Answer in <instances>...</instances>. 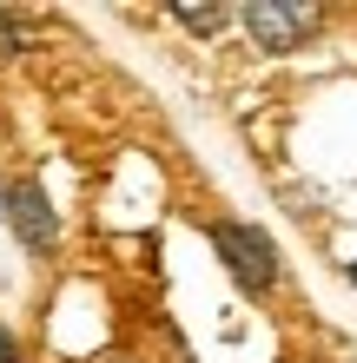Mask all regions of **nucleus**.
<instances>
[{
    "mask_svg": "<svg viewBox=\"0 0 357 363\" xmlns=\"http://www.w3.org/2000/svg\"><path fill=\"white\" fill-rule=\"evenodd\" d=\"M212 251L225 258V271H232V284H238V291L265 297L271 284H278V245H271L258 225L219 218V225H212Z\"/></svg>",
    "mask_w": 357,
    "mask_h": 363,
    "instance_id": "1",
    "label": "nucleus"
},
{
    "mask_svg": "<svg viewBox=\"0 0 357 363\" xmlns=\"http://www.w3.org/2000/svg\"><path fill=\"white\" fill-rule=\"evenodd\" d=\"M251 47L265 53H298L311 33L324 27V7H304V0H251V7H238Z\"/></svg>",
    "mask_w": 357,
    "mask_h": 363,
    "instance_id": "2",
    "label": "nucleus"
},
{
    "mask_svg": "<svg viewBox=\"0 0 357 363\" xmlns=\"http://www.w3.org/2000/svg\"><path fill=\"white\" fill-rule=\"evenodd\" d=\"M7 225H13V238L27 245V251H53L60 245V218H53V205H47V191H40L33 179H13L7 185Z\"/></svg>",
    "mask_w": 357,
    "mask_h": 363,
    "instance_id": "3",
    "label": "nucleus"
},
{
    "mask_svg": "<svg viewBox=\"0 0 357 363\" xmlns=\"http://www.w3.org/2000/svg\"><path fill=\"white\" fill-rule=\"evenodd\" d=\"M172 20L185 33H219L225 20H232V7H172Z\"/></svg>",
    "mask_w": 357,
    "mask_h": 363,
    "instance_id": "4",
    "label": "nucleus"
},
{
    "mask_svg": "<svg viewBox=\"0 0 357 363\" xmlns=\"http://www.w3.org/2000/svg\"><path fill=\"white\" fill-rule=\"evenodd\" d=\"M0 53H20V13H0Z\"/></svg>",
    "mask_w": 357,
    "mask_h": 363,
    "instance_id": "5",
    "label": "nucleus"
},
{
    "mask_svg": "<svg viewBox=\"0 0 357 363\" xmlns=\"http://www.w3.org/2000/svg\"><path fill=\"white\" fill-rule=\"evenodd\" d=\"M0 363H20V344H13L7 330H0Z\"/></svg>",
    "mask_w": 357,
    "mask_h": 363,
    "instance_id": "6",
    "label": "nucleus"
},
{
    "mask_svg": "<svg viewBox=\"0 0 357 363\" xmlns=\"http://www.w3.org/2000/svg\"><path fill=\"white\" fill-rule=\"evenodd\" d=\"M351 284H357V264H351Z\"/></svg>",
    "mask_w": 357,
    "mask_h": 363,
    "instance_id": "7",
    "label": "nucleus"
}]
</instances>
